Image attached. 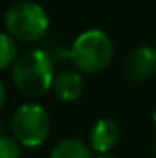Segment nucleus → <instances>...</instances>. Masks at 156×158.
Wrapping results in <instances>:
<instances>
[{
    "mask_svg": "<svg viewBox=\"0 0 156 158\" xmlns=\"http://www.w3.org/2000/svg\"><path fill=\"white\" fill-rule=\"evenodd\" d=\"M13 81L28 98H40L53 88V59L44 50H28L20 53L13 64Z\"/></svg>",
    "mask_w": 156,
    "mask_h": 158,
    "instance_id": "obj_1",
    "label": "nucleus"
},
{
    "mask_svg": "<svg viewBox=\"0 0 156 158\" xmlns=\"http://www.w3.org/2000/svg\"><path fill=\"white\" fill-rule=\"evenodd\" d=\"M114 57V42L101 30H86L74 40L70 59L77 70L97 74L105 70Z\"/></svg>",
    "mask_w": 156,
    "mask_h": 158,
    "instance_id": "obj_2",
    "label": "nucleus"
},
{
    "mask_svg": "<svg viewBox=\"0 0 156 158\" xmlns=\"http://www.w3.org/2000/svg\"><path fill=\"white\" fill-rule=\"evenodd\" d=\"M4 24L15 40L35 42L50 30V17L46 9L35 2H17L6 11Z\"/></svg>",
    "mask_w": 156,
    "mask_h": 158,
    "instance_id": "obj_3",
    "label": "nucleus"
},
{
    "mask_svg": "<svg viewBox=\"0 0 156 158\" xmlns=\"http://www.w3.org/2000/svg\"><path fill=\"white\" fill-rule=\"evenodd\" d=\"M50 116L39 103L20 105L11 118L13 138L24 147L42 145L50 136Z\"/></svg>",
    "mask_w": 156,
    "mask_h": 158,
    "instance_id": "obj_4",
    "label": "nucleus"
},
{
    "mask_svg": "<svg viewBox=\"0 0 156 158\" xmlns=\"http://www.w3.org/2000/svg\"><path fill=\"white\" fill-rule=\"evenodd\" d=\"M127 76L132 81H145L156 74V48L153 46H138L130 52L127 64Z\"/></svg>",
    "mask_w": 156,
    "mask_h": 158,
    "instance_id": "obj_5",
    "label": "nucleus"
},
{
    "mask_svg": "<svg viewBox=\"0 0 156 158\" xmlns=\"http://www.w3.org/2000/svg\"><path fill=\"white\" fill-rule=\"evenodd\" d=\"M119 127L114 119L110 118H101L97 119L90 131V147L94 153H99V156L109 155L116 143L119 142Z\"/></svg>",
    "mask_w": 156,
    "mask_h": 158,
    "instance_id": "obj_6",
    "label": "nucleus"
},
{
    "mask_svg": "<svg viewBox=\"0 0 156 158\" xmlns=\"http://www.w3.org/2000/svg\"><path fill=\"white\" fill-rule=\"evenodd\" d=\"M84 88L83 76L76 70H63L53 81V92L63 101H76Z\"/></svg>",
    "mask_w": 156,
    "mask_h": 158,
    "instance_id": "obj_7",
    "label": "nucleus"
},
{
    "mask_svg": "<svg viewBox=\"0 0 156 158\" xmlns=\"http://www.w3.org/2000/svg\"><path fill=\"white\" fill-rule=\"evenodd\" d=\"M92 147L77 138H64L51 149L50 158H94Z\"/></svg>",
    "mask_w": 156,
    "mask_h": 158,
    "instance_id": "obj_8",
    "label": "nucleus"
},
{
    "mask_svg": "<svg viewBox=\"0 0 156 158\" xmlns=\"http://www.w3.org/2000/svg\"><path fill=\"white\" fill-rule=\"evenodd\" d=\"M17 42L9 33L0 31V70L7 68L9 64H15L17 61Z\"/></svg>",
    "mask_w": 156,
    "mask_h": 158,
    "instance_id": "obj_9",
    "label": "nucleus"
},
{
    "mask_svg": "<svg viewBox=\"0 0 156 158\" xmlns=\"http://www.w3.org/2000/svg\"><path fill=\"white\" fill-rule=\"evenodd\" d=\"M0 158H20V147L15 138L0 134Z\"/></svg>",
    "mask_w": 156,
    "mask_h": 158,
    "instance_id": "obj_10",
    "label": "nucleus"
},
{
    "mask_svg": "<svg viewBox=\"0 0 156 158\" xmlns=\"http://www.w3.org/2000/svg\"><path fill=\"white\" fill-rule=\"evenodd\" d=\"M6 98H7V90H6V85L0 81V109H2L4 103H6Z\"/></svg>",
    "mask_w": 156,
    "mask_h": 158,
    "instance_id": "obj_11",
    "label": "nucleus"
},
{
    "mask_svg": "<svg viewBox=\"0 0 156 158\" xmlns=\"http://www.w3.org/2000/svg\"><path fill=\"white\" fill-rule=\"evenodd\" d=\"M97 158H119V156H114V155H103V156H97Z\"/></svg>",
    "mask_w": 156,
    "mask_h": 158,
    "instance_id": "obj_12",
    "label": "nucleus"
},
{
    "mask_svg": "<svg viewBox=\"0 0 156 158\" xmlns=\"http://www.w3.org/2000/svg\"><path fill=\"white\" fill-rule=\"evenodd\" d=\"M153 119H154V123H156V109H154V112H153Z\"/></svg>",
    "mask_w": 156,
    "mask_h": 158,
    "instance_id": "obj_13",
    "label": "nucleus"
},
{
    "mask_svg": "<svg viewBox=\"0 0 156 158\" xmlns=\"http://www.w3.org/2000/svg\"><path fill=\"white\" fill-rule=\"evenodd\" d=\"M153 151H154V155H156V140H154V145H153Z\"/></svg>",
    "mask_w": 156,
    "mask_h": 158,
    "instance_id": "obj_14",
    "label": "nucleus"
}]
</instances>
